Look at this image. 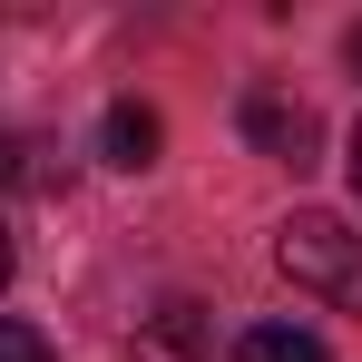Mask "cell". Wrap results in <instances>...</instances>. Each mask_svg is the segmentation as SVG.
<instances>
[{
  "instance_id": "ba28073f",
  "label": "cell",
  "mask_w": 362,
  "mask_h": 362,
  "mask_svg": "<svg viewBox=\"0 0 362 362\" xmlns=\"http://www.w3.org/2000/svg\"><path fill=\"white\" fill-rule=\"evenodd\" d=\"M343 59H353V78H362V30H353V40H343Z\"/></svg>"
},
{
  "instance_id": "9c48e42d",
  "label": "cell",
  "mask_w": 362,
  "mask_h": 362,
  "mask_svg": "<svg viewBox=\"0 0 362 362\" xmlns=\"http://www.w3.org/2000/svg\"><path fill=\"white\" fill-rule=\"evenodd\" d=\"M353 196H362V127H353Z\"/></svg>"
},
{
  "instance_id": "5b68a950",
  "label": "cell",
  "mask_w": 362,
  "mask_h": 362,
  "mask_svg": "<svg viewBox=\"0 0 362 362\" xmlns=\"http://www.w3.org/2000/svg\"><path fill=\"white\" fill-rule=\"evenodd\" d=\"M235 362H333L313 323H245L235 333Z\"/></svg>"
},
{
  "instance_id": "8992f818",
  "label": "cell",
  "mask_w": 362,
  "mask_h": 362,
  "mask_svg": "<svg viewBox=\"0 0 362 362\" xmlns=\"http://www.w3.org/2000/svg\"><path fill=\"white\" fill-rule=\"evenodd\" d=\"M0 362H59V353H49V333H40V323L0 313Z\"/></svg>"
},
{
  "instance_id": "52a82bcc",
  "label": "cell",
  "mask_w": 362,
  "mask_h": 362,
  "mask_svg": "<svg viewBox=\"0 0 362 362\" xmlns=\"http://www.w3.org/2000/svg\"><path fill=\"white\" fill-rule=\"evenodd\" d=\"M10 177H20V147H10V127H0V186H10Z\"/></svg>"
},
{
  "instance_id": "3957f363",
  "label": "cell",
  "mask_w": 362,
  "mask_h": 362,
  "mask_svg": "<svg viewBox=\"0 0 362 362\" xmlns=\"http://www.w3.org/2000/svg\"><path fill=\"white\" fill-rule=\"evenodd\" d=\"M127 362H216V353H206V323H196V303H167V313H147V323H137V343H127Z\"/></svg>"
},
{
  "instance_id": "30bf717a",
  "label": "cell",
  "mask_w": 362,
  "mask_h": 362,
  "mask_svg": "<svg viewBox=\"0 0 362 362\" xmlns=\"http://www.w3.org/2000/svg\"><path fill=\"white\" fill-rule=\"evenodd\" d=\"M0 284H10V226H0Z\"/></svg>"
},
{
  "instance_id": "6da1fadb",
  "label": "cell",
  "mask_w": 362,
  "mask_h": 362,
  "mask_svg": "<svg viewBox=\"0 0 362 362\" xmlns=\"http://www.w3.org/2000/svg\"><path fill=\"white\" fill-rule=\"evenodd\" d=\"M274 264L294 274L303 294H323L333 313H362V235L343 216H323V206H303L274 226Z\"/></svg>"
},
{
  "instance_id": "277c9868",
  "label": "cell",
  "mask_w": 362,
  "mask_h": 362,
  "mask_svg": "<svg viewBox=\"0 0 362 362\" xmlns=\"http://www.w3.org/2000/svg\"><path fill=\"white\" fill-rule=\"evenodd\" d=\"M157 137H167V127H157V108H137V98H118V108L98 118V157L137 177V167H157Z\"/></svg>"
},
{
  "instance_id": "7a4b0ae2",
  "label": "cell",
  "mask_w": 362,
  "mask_h": 362,
  "mask_svg": "<svg viewBox=\"0 0 362 362\" xmlns=\"http://www.w3.org/2000/svg\"><path fill=\"white\" fill-rule=\"evenodd\" d=\"M235 127H245V147H255V157H274V167H294V177L323 157V118H313L303 98H284V88H245Z\"/></svg>"
}]
</instances>
